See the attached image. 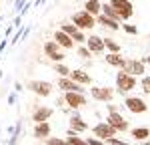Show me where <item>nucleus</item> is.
Instances as JSON below:
<instances>
[{"label":"nucleus","instance_id":"obj_1","mask_svg":"<svg viewBox=\"0 0 150 145\" xmlns=\"http://www.w3.org/2000/svg\"><path fill=\"white\" fill-rule=\"evenodd\" d=\"M108 4L116 10V14L120 16V20H128L134 14V6L130 0H108Z\"/></svg>","mask_w":150,"mask_h":145},{"label":"nucleus","instance_id":"obj_2","mask_svg":"<svg viewBox=\"0 0 150 145\" xmlns=\"http://www.w3.org/2000/svg\"><path fill=\"white\" fill-rule=\"evenodd\" d=\"M72 24L78 28V30H90L94 24H96V18L94 16H90L88 12H74V16H72Z\"/></svg>","mask_w":150,"mask_h":145},{"label":"nucleus","instance_id":"obj_3","mask_svg":"<svg viewBox=\"0 0 150 145\" xmlns=\"http://www.w3.org/2000/svg\"><path fill=\"white\" fill-rule=\"evenodd\" d=\"M120 71L130 75V77H140L142 72H144V60H138V59H124L122 62V67H120Z\"/></svg>","mask_w":150,"mask_h":145},{"label":"nucleus","instance_id":"obj_4","mask_svg":"<svg viewBox=\"0 0 150 145\" xmlns=\"http://www.w3.org/2000/svg\"><path fill=\"white\" fill-rule=\"evenodd\" d=\"M134 87H136V77H130V75H126L122 71L116 75V89H118V93H128Z\"/></svg>","mask_w":150,"mask_h":145},{"label":"nucleus","instance_id":"obj_5","mask_svg":"<svg viewBox=\"0 0 150 145\" xmlns=\"http://www.w3.org/2000/svg\"><path fill=\"white\" fill-rule=\"evenodd\" d=\"M26 89H30L38 97H50L52 95V85L48 83V81H30V83L26 85Z\"/></svg>","mask_w":150,"mask_h":145},{"label":"nucleus","instance_id":"obj_6","mask_svg":"<svg viewBox=\"0 0 150 145\" xmlns=\"http://www.w3.org/2000/svg\"><path fill=\"white\" fill-rule=\"evenodd\" d=\"M44 55H46L50 60H54V62H62V60L66 59V55L60 50V47H58L54 40H48V42H44Z\"/></svg>","mask_w":150,"mask_h":145},{"label":"nucleus","instance_id":"obj_7","mask_svg":"<svg viewBox=\"0 0 150 145\" xmlns=\"http://www.w3.org/2000/svg\"><path fill=\"white\" fill-rule=\"evenodd\" d=\"M92 133L96 135V139H100V141H106V139H110V137H114V129L106 123V121H102V123H98V125H94L92 127Z\"/></svg>","mask_w":150,"mask_h":145},{"label":"nucleus","instance_id":"obj_8","mask_svg":"<svg viewBox=\"0 0 150 145\" xmlns=\"http://www.w3.org/2000/svg\"><path fill=\"white\" fill-rule=\"evenodd\" d=\"M90 95H92V99H96V101H112L114 99V89H110V87H92L90 89Z\"/></svg>","mask_w":150,"mask_h":145},{"label":"nucleus","instance_id":"obj_9","mask_svg":"<svg viewBox=\"0 0 150 145\" xmlns=\"http://www.w3.org/2000/svg\"><path fill=\"white\" fill-rule=\"evenodd\" d=\"M106 123H108L114 131H126V129H128V121L124 119L118 111H116V113H110L108 119H106Z\"/></svg>","mask_w":150,"mask_h":145},{"label":"nucleus","instance_id":"obj_10","mask_svg":"<svg viewBox=\"0 0 150 145\" xmlns=\"http://www.w3.org/2000/svg\"><path fill=\"white\" fill-rule=\"evenodd\" d=\"M124 105L130 113H146L148 111V105L140 99V97H128L126 101H124Z\"/></svg>","mask_w":150,"mask_h":145},{"label":"nucleus","instance_id":"obj_11","mask_svg":"<svg viewBox=\"0 0 150 145\" xmlns=\"http://www.w3.org/2000/svg\"><path fill=\"white\" fill-rule=\"evenodd\" d=\"M58 89H62V91H66V93H80V95H84L82 85L70 81L68 77H60V79H58Z\"/></svg>","mask_w":150,"mask_h":145},{"label":"nucleus","instance_id":"obj_12","mask_svg":"<svg viewBox=\"0 0 150 145\" xmlns=\"http://www.w3.org/2000/svg\"><path fill=\"white\" fill-rule=\"evenodd\" d=\"M60 30L64 32V34H68L74 42H86V36H84V32L82 30H78L74 24H62L60 26Z\"/></svg>","mask_w":150,"mask_h":145},{"label":"nucleus","instance_id":"obj_13","mask_svg":"<svg viewBox=\"0 0 150 145\" xmlns=\"http://www.w3.org/2000/svg\"><path fill=\"white\" fill-rule=\"evenodd\" d=\"M64 103H66L70 109H78V107H82V105H86V97L80 95V93H66V95H64Z\"/></svg>","mask_w":150,"mask_h":145},{"label":"nucleus","instance_id":"obj_14","mask_svg":"<svg viewBox=\"0 0 150 145\" xmlns=\"http://www.w3.org/2000/svg\"><path fill=\"white\" fill-rule=\"evenodd\" d=\"M86 48L90 52H102L104 50V38H100V36H96V34L86 36Z\"/></svg>","mask_w":150,"mask_h":145},{"label":"nucleus","instance_id":"obj_15","mask_svg":"<svg viewBox=\"0 0 150 145\" xmlns=\"http://www.w3.org/2000/svg\"><path fill=\"white\" fill-rule=\"evenodd\" d=\"M68 79H70V81H74V83H78V85H90V83H92L90 75H88V72H84V71H80V69L70 71Z\"/></svg>","mask_w":150,"mask_h":145},{"label":"nucleus","instance_id":"obj_16","mask_svg":"<svg viewBox=\"0 0 150 145\" xmlns=\"http://www.w3.org/2000/svg\"><path fill=\"white\" fill-rule=\"evenodd\" d=\"M54 42H56L60 48H74V40H72L68 34H64L60 28H58L56 34H54Z\"/></svg>","mask_w":150,"mask_h":145},{"label":"nucleus","instance_id":"obj_17","mask_svg":"<svg viewBox=\"0 0 150 145\" xmlns=\"http://www.w3.org/2000/svg\"><path fill=\"white\" fill-rule=\"evenodd\" d=\"M52 115V109L50 107H38L32 113V121H36V123H44V121H48V117Z\"/></svg>","mask_w":150,"mask_h":145},{"label":"nucleus","instance_id":"obj_18","mask_svg":"<svg viewBox=\"0 0 150 145\" xmlns=\"http://www.w3.org/2000/svg\"><path fill=\"white\" fill-rule=\"evenodd\" d=\"M70 129L74 133H80V131H86L88 125L84 123V119H82L80 115H72V119H70Z\"/></svg>","mask_w":150,"mask_h":145},{"label":"nucleus","instance_id":"obj_19","mask_svg":"<svg viewBox=\"0 0 150 145\" xmlns=\"http://www.w3.org/2000/svg\"><path fill=\"white\" fill-rule=\"evenodd\" d=\"M100 14H104L106 18H110V20H114V22H118V24L122 22V20H120V16L116 14V10L110 6V4H100Z\"/></svg>","mask_w":150,"mask_h":145},{"label":"nucleus","instance_id":"obj_20","mask_svg":"<svg viewBox=\"0 0 150 145\" xmlns=\"http://www.w3.org/2000/svg\"><path fill=\"white\" fill-rule=\"evenodd\" d=\"M48 135H50V125H48V121L36 123V127H34V137L36 139H44V137H48Z\"/></svg>","mask_w":150,"mask_h":145},{"label":"nucleus","instance_id":"obj_21","mask_svg":"<svg viewBox=\"0 0 150 145\" xmlns=\"http://www.w3.org/2000/svg\"><path fill=\"white\" fill-rule=\"evenodd\" d=\"M84 12H88L90 16H98L100 14V2L98 0H86V4H84Z\"/></svg>","mask_w":150,"mask_h":145},{"label":"nucleus","instance_id":"obj_22","mask_svg":"<svg viewBox=\"0 0 150 145\" xmlns=\"http://www.w3.org/2000/svg\"><path fill=\"white\" fill-rule=\"evenodd\" d=\"M96 22L102 24L104 28H110V30H118V28H120V24L114 22V20H110V18H106L104 14H98V16H96Z\"/></svg>","mask_w":150,"mask_h":145},{"label":"nucleus","instance_id":"obj_23","mask_svg":"<svg viewBox=\"0 0 150 145\" xmlns=\"http://www.w3.org/2000/svg\"><path fill=\"white\" fill-rule=\"evenodd\" d=\"M106 62H108V65H112V67H122L124 59H122V55H120V52H108V55H106Z\"/></svg>","mask_w":150,"mask_h":145},{"label":"nucleus","instance_id":"obj_24","mask_svg":"<svg viewBox=\"0 0 150 145\" xmlns=\"http://www.w3.org/2000/svg\"><path fill=\"white\" fill-rule=\"evenodd\" d=\"M150 135V129L146 127H136V129H132V137H136V139H146Z\"/></svg>","mask_w":150,"mask_h":145},{"label":"nucleus","instance_id":"obj_25","mask_svg":"<svg viewBox=\"0 0 150 145\" xmlns=\"http://www.w3.org/2000/svg\"><path fill=\"white\" fill-rule=\"evenodd\" d=\"M104 48H108L110 52H120V45L112 38H104Z\"/></svg>","mask_w":150,"mask_h":145},{"label":"nucleus","instance_id":"obj_26","mask_svg":"<svg viewBox=\"0 0 150 145\" xmlns=\"http://www.w3.org/2000/svg\"><path fill=\"white\" fill-rule=\"evenodd\" d=\"M54 72H58L60 77H68V75H70V69L64 65V62H54Z\"/></svg>","mask_w":150,"mask_h":145},{"label":"nucleus","instance_id":"obj_27","mask_svg":"<svg viewBox=\"0 0 150 145\" xmlns=\"http://www.w3.org/2000/svg\"><path fill=\"white\" fill-rule=\"evenodd\" d=\"M70 145H88L86 143V139H82V137H78V135H68V139H66Z\"/></svg>","mask_w":150,"mask_h":145},{"label":"nucleus","instance_id":"obj_28","mask_svg":"<svg viewBox=\"0 0 150 145\" xmlns=\"http://www.w3.org/2000/svg\"><path fill=\"white\" fill-rule=\"evenodd\" d=\"M140 87H142V91H144L146 95H150V75L142 79V83H140Z\"/></svg>","mask_w":150,"mask_h":145},{"label":"nucleus","instance_id":"obj_29","mask_svg":"<svg viewBox=\"0 0 150 145\" xmlns=\"http://www.w3.org/2000/svg\"><path fill=\"white\" fill-rule=\"evenodd\" d=\"M24 30H26V28H18V30H16V32H14V36H12V45H16V42H20V38H22L24 36Z\"/></svg>","mask_w":150,"mask_h":145},{"label":"nucleus","instance_id":"obj_30","mask_svg":"<svg viewBox=\"0 0 150 145\" xmlns=\"http://www.w3.org/2000/svg\"><path fill=\"white\" fill-rule=\"evenodd\" d=\"M48 145H70L66 139H58V137H50L48 139Z\"/></svg>","mask_w":150,"mask_h":145},{"label":"nucleus","instance_id":"obj_31","mask_svg":"<svg viewBox=\"0 0 150 145\" xmlns=\"http://www.w3.org/2000/svg\"><path fill=\"white\" fill-rule=\"evenodd\" d=\"M122 28L126 30L128 34H138V28H136V26H132V24H122Z\"/></svg>","mask_w":150,"mask_h":145},{"label":"nucleus","instance_id":"obj_32","mask_svg":"<svg viewBox=\"0 0 150 145\" xmlns=\"http://www.w3.org/2000/svg\"><path fill=\"white\" fill-rule=\"evenodd\" d=\"M90 55H92V52H90L86 47H80V48H78V57H82V59H88Z\"/></svg>","mask_w":150,"mask_h":145},{"label":"nucleus","instance_id":"obj_33","mask_svg":"<svg viewBox=\"0 0 150 145\" xmlns=\"http://www.w3.org/2000/svg\"><path fill=\"white\" fill-rule=\"evenodd\" d=\"M110 145H130V143H124V141H120V139H116V137H110V139H106Z\"/></svg>","mask_w":150,"mask_h":145},{"label":"nucleus","instance_id":"obj_34","mask_svg":"<svg viewBox=\"0 0 150 145\" xmlns=\"http://www.w3.org/2000/svg\"><path fill=\"white\" fill-rule=\"evenodd\" d=\"M24 6V0H16L14 2V8H12V12H20V8Z\"/></svg>","mask_w":150,"mask_h":145},{"label":"nucleus","instance_id":"obj_35","mask_svg":"<svg viewBox=\"0 0 150 145\" xmlns=\"http://www.w3.org/2000/svg\"><path fill=\"white\" fill-rule=\"evenodd\" d=\"M86 143L88 145H104L100 139H94V137H90V139H86Z\"/></svg>","mask_w":150,"mask_h":145},{"label":"nucleus","instance_id":"obj_36","mask_svg":"<svg viewBox=\"0 0 150 145\" xmlns=\"http://www.w3.org/2000/svg\"><path fill=\"white\" fill-rule=\"evenodd\" d=\"M14 101H16V95H14V93L8 95V105H14Z\"/></svg>","mask_w":150,"mask_h":145},{"label":"nucleus","instance_id":"obj_37","mask_svg":"<svg viewBox=\"0 0 150 145\" xmlns=\"http://www.w3.org/2000/svg\"><path fill=\"white\" fill-rule=\"evenodd\" d=\"M14 91H16V93H20V91H22V85H20V83H14Z\"/></svg>","mask_w":150,"mask_h":145},{"label":"nucleus","instance_id":"obj_38","mask_svg":"<svg viewBox=\"0 0 150 145\" xmlns=\"http://www.w3.org/2000/svg\"><path fill=\"white\" fill-rule=\"evenodd\" d=\"M6 42H8V40H6V38H4V40H0V52H2V50H4V48H6Z\"/></svg>","mask_w":150,"mask_h":145},{"label":"nucleus","instance_id":"obj_39","mask_svg":"<svg viewBox=\"0 0 150 145\" xmlns=\"http://www.w3.org/2000/svg\"><path fill=\"white\" fill-rule=\"evenodd\" d=\"M14 30H16V28H14V26H12V24H10V26L6 28V36H10V32H14Z\"/></svg>","mask_w":150,"mask_h":145},{"label":"nucleus","instance_id":"obj_40","mask_svg":"<svg viewBox=\"0 0 150 145\" xmlns=\"http://www.w3.org/2000/svg\"><path fill=\"white\" fill-rule=\"evenodd\" d=\"M108 111L110 113H116V105H108Z\"/></svg>","mask_w":150,"mask_h":145},{"label":"nucleus","instance_id":"obj_41","mask_svg":"<svg viewBox=\"0 0 150 145\" xmlns=\"http://www.w3.org/2000/svg\"><path fill=\"white\" fill-rule=\"evenodd\" d=\"M144 62H148V65H150V57H146V60H144Z\"/></svg>","mask_w":150,"mask_h":145},{"label":"nucleus","instance_id":"obj_42","mask_svg":"<svg viewBox=\"0 0 150 145\" xmlns=\"http://www.w3.org/2000/svg\"><path fill=\"white\" fill-rule=\"evenodd\" d=\"M142 145H150V141H146V143H142Z\"/></svg>","mask_w":150,"mask_h":145}]
</instances>
